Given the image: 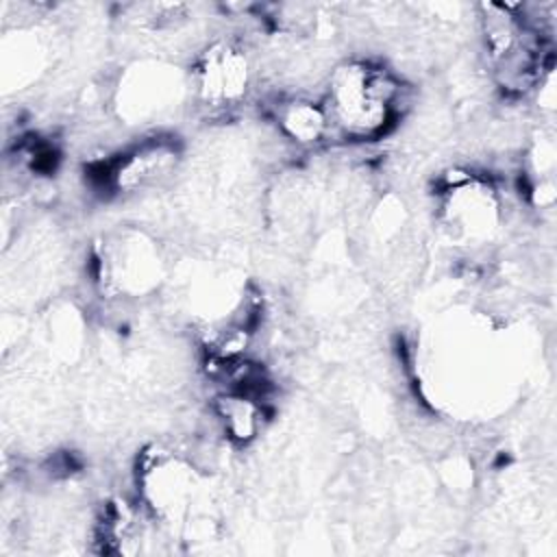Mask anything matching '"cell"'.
<instances>
[{
	"label": "cell",
	"mask_w": 557,
	"mask_h": 557,
	"mask_svg": "<svg viewBox=\"0 0 557 557\" xmlns=\"http://www.w3.org/2000/svg\"><path fill=\"white\" fill-rule=\"evenodd\" d=\"M281 124L296 141H315L326 131V109L311 102H292L281 113Z\"/></svg>",
	"instance_id": "4"
},
{
	"label": "cell",
	"mask_w": 557,
	"mask_h": 557,
	"mask_svg": "<svg viewBox=\"0 0 557 557\" xmlns=\"http://www.w3.org/2000/svg\"><path fill=\"white\" fill-rule=\"evenodd\" d=\"M398 94V83L385 70L350 63L331 78L326 117L346 135L368 137L387 124Z\"/></svg>",
	"instance_id": "1"
},
{
	"label": "cell",
	"mask_w": 557,
	"mask_h": 557,
	"mask_svg": "<svg viewBox=\"0 0 557 557\" xmlns=\"http://www.w3.org/2000/svg\"><path fill=\"white\" fill-rule=\"evenodd\" d=\"M200 91L211 102H231L246 91L248 61L246 57L226 44L211 48L198 67Z\"/></svg>",
	"instance_id": "2"
},
{
	"label": "cell",
	"mask_w": 557,
	"mask_h": 557,
	"mask_svg": "<svg viewBox=\"0 0 557 557\" xmlns=\"http://www.w3.org/2000/svg\"><path fill=\"white\" fill-rule=\"evenodd\" d=\"M218 416L222 418L224 431L237 442L252 440L261 426V407L244 392L218 398Z\"/></svg>",
	"instance_id": "3"
}]
</instances>
